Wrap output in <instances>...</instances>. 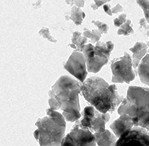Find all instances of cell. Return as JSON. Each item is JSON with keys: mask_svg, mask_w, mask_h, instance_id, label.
Returning <instances> with one entry per match:
<instances>
[{"mask_svg": "<svg viewBox=\"0 0 149 146\" xmlns=\"http://www.w3.org/2000/svg\"><path fill=\"white\" fill-rule=\"evenodd\" d=\"M80 82L68 75L57 79L49 91V108L62 111L65 119L70 122H76L81 118L79 93Z\"/></svg>", "mask_w": 149, "mask_h": 146, "instance_id": "1", "label": "cell"}, {"mask_svg": "<svg viewBox=\"0 0 149 146\" xmlns=\"http://www.w3.org/2000/svg\"><path fill=\"white\" fill-rule=\"evenodd\" d=\"M121 116L128 114L132 116L135 127L144 128L149 132V89L130 86L118 109Z\"/></svg>", "mask_w": 149, "mask_h": 146, "instance_id": "3", "label": "cell"}, {"mask_svg": "<svg viewBox=\"0 0 149 146\" xmlns=\"http://www.w3.org/2000/svg\"><path fill=\"white\" fill-rule=\"evenodd\" d=\"M133 127H135L133 122V118L128 114L121 115L120 117L115 120L110 126L111 129L113 130V134L117 138H119L123 134L130 130Z\"/></svg>", "mask_w": 149, "mask_h": 146, "instance_id": "11", "label": "cell"}, {"mask_svg": "<svg viewBox=\"0 0 149 146\" xmlns=\"http://www.w3.org/2000/svg\"><path fill=\"white\" fill-rule=\"evenodd\" d=\"M81 93L86 101L103 114L114 111L125 99L119 95L114 84H108L100 77L86 79L81 85Z\"/></svg>", "mask_w": 149, "mask_h": 146, "instance_id": "2", "label": "cell"}, {"mask_svg": "<svg viewBox=\"0 0 149 146\" xmlns=\"http://www.w3.org/2000/svg\"><path fill=\"white\" fill-rule=\"evenodd\" d=\"M67 3H74V6L76 7H79V8H82L84 6V1H81V0H79V1H66Z\"/></svg>", "mask_w": 149, "mask_h": 146, "instance_id": "24", "label": "cell"}, {"mask_svg": "<svg viewBox=\"0 0 149 146\" xmlns=\"http://www.w3.org/2000/svg\"><path fill=\"white\" fill-rule=\"evenodd\" d=\"M71 40H72V44H70V47L74 48V51L77 52H82L83 48L87 44L88 42V39L79 32L72 33Z\"/></svg>", "mask_w": 149, "mask_h": 146, "instance_id": "15", "label": "cell"}, {"mask_svg": "<svg viewBox=\"0 0 149 146\" xmlns=\"http://www.w3.org/2000/svg\"><path fill=\"white\" fill-rule=\"evenodd\" d=\"M95 138L97 146H115L117 137L109 130H105L101 133H95Z\"/></svg>", "mask_w": 149, "mask_h": 146, "instance_id": "13", "label": "cell"}, {"mask_svg": "<svg viewBox=\"0 0 149 146\" xmlns=\"http://www.w3.org/2000/svg\"><path fill=\"white\" fill-rule=\"evenodd\" d=\"M148 49V47L147 44L141 43V42H137L134 45V47L130 48V51L132 52V54H133L132 64H133V67L135 69H137L141 60L147 55Z\"/></svg>", "mask_w": 149, "mask_h": 146, "instance_id": "12", "label": "cell"}, {"mask_svg": "<svg viewBox=\"0 0 149 146\" xmlns=\"http://www.w3.org/2000/svg\"><path fill=\"white\" fill-rule=\"evenodd\" d=\"M123 10H124L123 7H122L119 3H118L115 7H113V8L112 9V13H113V14H117V13H118V12H122Z\"/></svg>", "mask_w": 149, "mask_h": 146, "instance_id": "25", "label": "cell"}, {"mask_svg": "<svg viewBox=\"0 0 149 146\" xmlns=\"http://www.w3.org/2000/svg\"><path fill=\"white\" fill-rule=\"evenodd\" d=\"M115 146H149V132L139 127H133L118 138Z\"/></svg>", "mask_w": 149, "mask_h": 146, "instance_id": "9", "label": "cell"}, {"mask_svg": "<svg viewBox=\"0 0 149 146\" xmlns=\"http://www.w3.org/2000/svg\"><path fill=\"white\" fill-rule=\"evenodd\" d=\"M64 68L80 82L83 83L85 81L88 71L86 60L83 53L74 51L70 55L68 61L64 64Z\"/></svg>", "mask_w": 149, "mask_h": 146, "instance_id": "10", "label": "cell"}, {"mask_svg": "<svg viewBox=\"0 0 149 146\" xmlns=\"http://www.w3.org/2000/svg\"><path fill=\"white\" fill-rule=\"evenodd\" d=\"M83 36L85 37L87 39H90L91 43H98L101 37L102 33L97 30V29H94V30H88L86 28H84Z\"/></svg>", "mask_w": 149, "mask_h": 146, "instance_id": "17", "label": "cell"}, {"mask_svg": "<svg viewBox=\"0 0 149 146\" xmlns=\"http://www.w3.org/2000/svg\"><path fill=\"white\" fill-rule=\"evenodd\" d=\"M38 34L40 35V36H42L44 38H45L47 40H49V42H51V43H57V39L56 38H55L51 34H50V32H49V28H47V27H43L39 32H38Z\"/></svg>", "mask_w": 149, "mask_h": 146, "instance_id": "19", "label": "cell"}, {"mask_svg": "<svg viewBox=\"0 0 149 146\" xmlns=\"http://www.w3.org/2000/svg\"><path fill=\"white\" fill-rule=\"evenodd\" d=\"M117 33H118V35H123V36H129V35L134 33V30H133L132 26H131V21L127 20L126 22L123 24L119 27Z\"/></svg>", "mask_w": 149, "mask_h": 146, "instance_id": "18", "label": "cell"}, {"mask_svg": "<svg viewBox=\"0 0 149 146\" xmlns=\"http://www.w3.org/2000/svg\"><path fill=\"white\" fill-rule=\"evenodd\" d=\"M111 70L113 72L112 82L113 83H130L136 78V74L133 70L132 58L128 52L124 55L116 58L111 62Z\"/></svg>", "mask_w": 149, "mask_h": 146, "instance_id": "7", "label": "cell"}, {"mask_svg": "<svg viewBox=\"0 0 149 146\" xmlns=\"http://www.w3.org/2000/svg\"><path fill=\"white\" fill-rule=\"evenodd\" d=\"M148 53H149V47H148Z\"/></svg>", "mask_w": 149, "mask_h": 146, "instance_id": "29", "label": "cell"}, {"mask_svg": "<svg viewBox=\"0 0 149 146\" xmlns=\"http://www.w3.org/2000/svg\"><path fill=\"white\" fill-rule=\"evenodd\" d=\"M66 20H71L75 23V25L79 26L82 24L84 19L85 18V13L80 8L72 6L69 14L66 15Z\"/></svg>", "mask_w": 149, "mask_h": 146, "instance_id": "16", "label": "cell"}, {"mask_svg": "<svg viewBox=\"0 0 149 146\" xmlns=\"http://www.w3.org/2000/svg\"><path fill=\"white\" fill-rule=\"evenodd\" d=\"M106 3H108V1H97V0H95V2H94V4L97 7V8H99L100 6H102V5H105Z\"/></svg>", "mask_w": 149, "mask_h": 146, "instance_id": "27", "label": "cell"}, {"mask_svg": "<svg viewBox=\"0 0 149 146\" xmlns=\"http://www.w3.org/2000/svg\"><path fill=\"white\" fill-rule=\"evenodd\" d=\"M109 119L110 115L108 113L103 114L93 106H86L82 112L81 118L76 122L82 129L90 130L95 134L104 132L106 130L105 125Z\"/></svg>", "mask_w": 149, "mask_h": 146, "instance_id": "6", "label": "cell"}, {"mask_svg": "<svg viewBox=\"0 0 149 146\" xmlns=\"http://www.w3.org/2000/svg\"><path fill=\"white\" fill-rule=\"evenodd\" d=\"M47 116L36 122L34 138L39 146H61L66 130V119L56 111L46 110Z\"/></svg>", "mask_w": 149, "mask_h": 146, "instance_id": "4", "label": "cell"}, {"mask_svg": "<svg viewBox=\"0 0 149 146\" xmlns=\"http://www.w3.org/2000/svg\"><path fill=\"white\" fill-rule=\"evenodd\" d=\"M103 9H104V11L106 14H107L108 15H113V13H112V10H111V5L109 4V3H107V4H105L103 6Z\"/></svg>", "mask_w": 149, "mask_h": 146, "instance_id": "26", "label": "cell"}, {"mask_svg": "<svg viewBox=\"0 0 149 146\" xmlns=\"http://www.w3.org/2000/svg\"><path fill=\"white\" fill-rule=\"evenodd\" d=\"M61 146H97L95 135L90 130L82 129L74 124L70 133L64 137Z\"/></svg>", "mask_w": 149, "mask_h": 146, "instance_id": "8", "label": "cell"}, {"mask_svg": "<svg viewBox=\"0 0 149 146\" xmlns=\"http://www.w3.org/2000/svg\"><path fill=\"white\" fill-rule=\"evenodd\" d=\"M136 3L142 9V10L144 12V15H145V20L147 23L149 24V1L142 0V1H137Z\"/></svg>", "mask_w": 149, "mask_h": 146, "instance_id": "20", "label": "cell"}, {"mask_svg": "<svg viewBox=\"0 0 149 146\" xmlns=\"http://www.w3.org/2000/svg\"><path fill=\"white\" fill-rule=\"evenodd\" d=\"M91 8L93 9V10H96L98 9V8H97V7H96V6L94 4V3H91Z\"/></svg>", "mask_w": 149, "mask_h": 146, "instance_id": "28", "label": "cell"}, {"mask_svg": "<svg viewBox=\"0 0 149 146\" xmlns=\"http://www.w3.org/2000/svg\"><path fill=\"white\" fill-rule=\"evenodd\" d=\"M137 74L141 82L149 86V54L140 62L137 67Z\"/></svg>", "mask_w": 149, "mask_h": 146, "instance_id": "14", "label": "cell"}, {"mask_svg": "<svg viewBox=\"0 0 149 146\" xmlns=\"http://www.w3.org/2000/svg\"><path fill=\"white\" fill-rule=\"evenodd\" d=\"M140 27H141V30H143L146 34H147V36L149 37V25H148V23L146 21V20H145V18H141V19H140ZM148 47H149V40L148 42Z\"/></svg>", "mask_w": 149, "mask_h": 146, "instance_id": "23", "label": "cell"}, {"mask_svg": "<svg viewBox=\"0 0 149 146\" xmlns=\"http://www.w3.org/2000/svg\"><path fill=\"white\" fill-rule=\"evenodd\" d=\"M113 48L114 44L112 41L98 42L95 46L91 44L85 45L82 52L86 60L87 71L91 73L99 72L108 62Z\"/></svg>", "mask_w": 149, "mask_h": 146, "instance_id": "5", "label": "cell"}, {"mask_svg": "<svg viewBox=\"0 0 149 146\" xmlns=\"http://www.w3.org/2000/svg\"><path fill=\"white\" fill-rule=\"evenodd\" d=\"M127 15L126 14H121L118 17L115 18L113 20V23H114L115 26H121L123 24L126 22L127 21Z\"/></svg>", "mask_w": 149, "mask_h": 146, "instance_id": "22", "label": "cell"}, {"mask_svg": "<svg viewBox=\"0 0 149 146\" xmlns=\"http://www.w3.org/2000/svg\"><path fill=\"white\" fill-rule=\"evenodd\" d=\"M92 23L97 27V30L102 34H107L109 31V26L100 21H92Z\"/></svg>", "mask_w": 149, "mask_h": 146, "instance_id": "21", "label": "cell"}]
</instances>
